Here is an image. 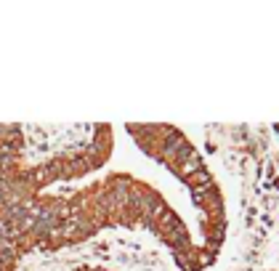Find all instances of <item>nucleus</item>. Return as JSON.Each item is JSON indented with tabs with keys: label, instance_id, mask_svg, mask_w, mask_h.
Wrapping results in <instances>:
<instances>
[{
	"label": "nucleus",
	"instance_id": "nucleus-2",
	"mask_svg": "<svg viewBox=\"0 0 279 271\" xmlns=\"http://www.w3.org/2000/svg\"><path fill=\"white\" fill-rule=\"evenodd\" d=\"M72 271H120L112 266H101V263H83V266H75Z\"/></svg>",
	"mask_w": 279,
	"mask_h": 271
},
{
	"label": "nucleus",
	"instance_id": "nucleus-1",
	"mask_svg": "<svg viewBox=\"0 0 279 271\" xmlns=\"http://www.w3.org/2000/svg\"><path fill=\"white\" fill-rule=\"evenodd\" d=\"M24 258L27 253L14 231V223H11L5 207L0 205V271H16Z\"/></svg>",
	"mask_w": 279,
	"mask_h": 271
}]
</instances>
